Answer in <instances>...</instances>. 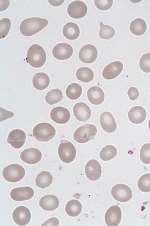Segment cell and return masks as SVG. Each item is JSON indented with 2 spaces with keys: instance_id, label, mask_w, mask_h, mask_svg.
Returning <instances> with one entry per match:
<instances>
[{
  "instance_id": "cell-1",
  "label": "cell",
  "mask_w": 150,
  "mask_h": 226,
  "mask_svg": "<svg viewBox=\"0 0 150 226\" xmlns=\"http://www.w3.org/2000/svg\"><path fill=\"white\" fill-rule=\"evenodd\" d=\"M46 19L40 17H31L25 19L21 23L20 30L26 36H32L40 31L48 24Z\"/></svg>"
},
{
  "instance_id": "cell-2",
  "label": "cell",
  "mask_w": 150,
  "mask_h": 226,
  "mask_svg": "<svg viewBox=\"0 0 150 226\" xmlns=\"http://www.w3.org/2000/svg\"><path fill=\"white\" fill-rule=\"evenodd\" d=\"M27 62L35 68L41 67L45 64L46 55L43 48L37 44H34L29 48L26 59Z\"/></svg>"
},
{
  "instance_id": "cell-3",
  "label": "cell",
  "mask_w": 150,
  "mask_h": 226,
  "mask_svg": "<svg viewBox=\"0 0 150 226\" xmlns=\"http://www.w3.org/2000/svg\"><path fill=\"white\" fill-rule=\"evenodd\" d=\"M54 128L50 124L46 122L39 123L35 126L33 131V135L38 140L43 142L49 141L56 134Z\"/></svg>"
},
{
  "instance_id": "cell-4",
  "label": "cell",
  "mask_w": 150,
  "mask_h": 226,
  "mask_svg": "<svg viewBox=\"0 0 150 226\" xmlns=\"http://www.w3.org/2000/svg\"><path fill=\"white\" fill-rule=\"evenodd\" d=\"M25 171L24 168L18 164H12L6 166L3 169L2 174L7 181L11 182H16L24 177Z\"/></svg>"
},
{
  "instance_id": "cell-5",
  "label": "cell",
  "mask_w": 150,
  "mask_h": 226,
  "mask_svg": "<svg viewBox=\"0 0 150 226\" xmlns=\"http://www.w3.org/2000/svg\"><path fill=\"white\" fill-rule=\"evenodd\" d=\"M97 132V128L94 125L86 124L76 129L74 134V138L79 143H86L93 138Z\"/></svg>"
},
{
  "instance_id": "cell-6",
  "label": "cell",
  "mask_w": 150,
  "mask_h": 226,
  "mask_svg": "<svg viewBox=\"0 0 150 226\" xmlns=\"http://www.w3.org/2000/svg\"><path fill=\"white\" fill-rule=\"evenodd\" d=\"M58 152L60 159L65 163H69L74 159L76 155V150L73 144L65 140L60 141Z\"/></svg>"
},
{
  "instance_id": "cell-7",
  "label": "cell",
  "mask_w": 150,
  "mask_h": 226,
  "mask_svg": "<svg viewBox=\"0 0 150 226\" xmlns=\"http://www.w3.org/2000/svg\"><path fill=\"white\" fill-rule=\"evenodd\" d=\"M111 192L113 198L120 202H127L132 196L131 189L125 184H118L114 185L112 189Z\"/></svg>"
},
{
  "instance_id": "cell-8",
  "label": "cell",
  "mask_w": 150,
  "mask_h": 226,
  "mask_svg": "<svg viewBox=\"0 0 150 226\" xmlns=\"http://www.w3.org/2000/svg\"><path fill=\"white\" fill-rule=\"evenodd\" d=\"M86 4L81 1H75L70 3L67 8L69 15L74 19H78L83 17L87 12Z\"/></svg>"
},
{
  "instance_id": "cell-9",
  "label": "cell",
  "mask_w": 150,
  "mask_h": 226,
  "mask_svg": "<svg viewBox=\"0 0 150 226\" xmlns=\"http://www.w3.org/2000/svg\"><path fill=\"white\" fill-rule=\"evenodd\" d=\"M31 213L29 209L24 206H20L15 209L12 217L14 222L20 226L28 224L31 218Z\"/></svg>"
},
{
  "instance_id": "cell-10",
  "label": "cell",
  "mask_w": 150,
  "mask_h": 226,
  "mask_svg": "<svg viewBox=\"0 0 150 226\" xmlns=\"http://www.w3.org/2000/svg\"><path fill=\"white\" fill-rule=\"evenodd\" d=\"M98 55V51L96 47L91 44H87L80 49L79 54V58L82 62L91 63L95 61Z\"/></svg>"
},
{
  "instance_id": "cell-11",
  "label": "cell",
  "mask_w": 150,
  "mask_h": 226,
  "mask_svg": "<svg viewBox=\"0 0 150 226\" xmlns=\"http://www.w3.org/2000/svg\"><path fill=\"white\" fill-rule=\"evenodd\" d=\"M122 217V211L118 206L110 207L106 212L105 221L108 226H117L120 224Z\"/></svg>"
},
{
  "instance_id": "cell-12",
  "label": "cell",
  "mask_w": 150,
  "mask_h": 226,
  "mask_svg": "<svg viewBox=\"0 0 150 226\" xmlns=\"http://www.w3.org/2000/svg\"><path fill=\"white\" fill-rule=\"evenodd\" d=\"M73 49L70 44L64 43L58 44L53 48L52 53L56 59L64 60L69 59L72 55Z\"/></svg>"
},
{
  "instance_id": "cell-13",
  "label": "cell",
  "mask_w": 150,
  "mask_h": 226,
  "mask_svg": "<svg viewBox=\"0 0 150 226\" xmlns=\"http://www.w3.org/2000/svg\"><path fill=\"white\" fill-rule=\"evenodd\" d=\"M34 194V191L29 187L15 188L11 190L10 197L14 200L21 201L29 200L31 198Z\"/></svg>"
},
{
  "instance_id": "cell-14",
  "label": "cell",
  "mask_w": 150,
  "mask_h": 226,
  "mask_svg": "<svg viewBox=\"0 0 150 226\" xmlns=\"http://www.w3.org/2000/svg\"><path fill=\"white\" fill-rule=\"evenodd\" d=\"M26 137V134L23 131L16 129L10 132L7 141L13 148L19 149L24 144Z\"/></svg>"
},
{
  "instance_id": "cell-15",
  "label": "cell",
  "mask_w": 150,
  "mask_h": 226,
  "mask_svg": "<svg viewBox=\"0 0 150 226\" xmlns=\"http://www.w3.org/2000/svg\"><path fill=\"white\" fill-rule=\"evenodd\" d=\"M85 173L87 177L91 180L95 181L99 179L102 173L99 162L95 159L89 160L86 164Z\"/></svg>"
},
{
  "instance_id": "cell-16",
  "label": "cell",
  "mask_w": 150,
  "mask_h": 226,
  "mask_svg": "<svg viewBox=\"0 0 150 226\" xmlns=\"http://www.w3.org/2000/svg\"><path fill=\"white\" fill-rule=\"evenodd\" d=\"M123 68V64L120 61L111 62L103 69L102 72L103 76L105 79L108 80L114 79L119 75L122 71Z\"/></svg>"
},
{
  "instance_id": "cell-17",
  "label": "cell",
  "mask_w": 150,
  "mask_h": 226,
  "mask_svg": "<svg viewBox=\"0 0 150 226\" xmlns=\"http://www.w3.org/2000/svg\"><path fill=\"white\" fill-rule=\"evenodd\" d=\"M42 154L41 151L35 148H30L23 151L20 155L21 160L30 164H35L41 160Z\"/></svg>"
},
{
  "instance_id": "cell-18",
  "label": "cell",
  "mask_w": 150,
  "mask_h": 226,
  "mask_svg": "<svg viewBox=\"0 0 150 226\" xmlns=\"http://www.w3.org/2000/svg\"><path fill=\"white\" fill-rule=\"evenodd\" d=\"M51 119L57 123L64 124L69 120L70 114L67 108L61 106L54 108L51 110L50 114Z\"/></svg>"
},
{
  "instance_id": "cell-19",
  "label": "cell",
  "mask_w": 150,
  "mask_h": 226,
  "mask_svg": "<svg viewBox=\"0 0 150 226\" xmlns=\"http://www.w3.org/2000/svg\"><path fill=\"white\" fill-rule=\"evenodd\" d=\"M73 110L76 118L80 121H86L90 118L91 116V109L84 103H76L73 107Z\"/></svg>"
},
{
  "instance_id": "cell-20",
  "label": "cell",
  "mask_w": 150,
  "mask_h": 226,
  "mask_svg": "<svg viewBox=\"0 0 150 226\" xmlns=\"http://www.w3.org/2000/svg\"><path fill=\"white\" fill-rule=\"evenodd\" d=\"M101 127L106 132L111 133L114 132L117 128V124L113 115L109 112L103 113L100 117Z\"/></svg>"
},
{
  "instance_id": "cell-21",
  "label": "cell",
  "mask_w": 150,
  "mask_h": 226,
  "mask_svg": "<svg viewBox=\"0 0 150 226\" xmlns=\"http://www.w3.org/2000/svg\"><path fill=\"white\" fill-rule=\"evenodd\" d=\"M146 113L145 109L139 106L133 107L128 113L129 120L132 123L139 124L142 123L145 120Z\"/></svg>"
},
{
  "instance_id": "cell-22",
  "label": "cell",
  "mask_w": 150,
  "mask_h": 226,
  "mask_svg": "<svg viewBox=\"0 0 150 226\" xmlns=\"http://www.w3.org/2000/svg\"><path fill=\"white\" fill-rule=\"evenodd\" d=\"M59 204L58 197L53 194H47L42 197L39 201V205L43 209L53 211L58 208Z\"/></svg>"
},
{
  "instance_id": "cell-23",
  "label": "cell",
  "mask_w": 150,
  "mask_h": 226,
  "mask_svg": "<svg viewBox=\"0 0 150 226\" xmlns=\"http://www.w3.org/2000/svg\"><path fill=\"white\" fill-rule=\"evenodd\" d=\"M87 95L89 101L94 105H99L104 101V93L102 90L97 86H93L87 92Z\"/></svg>"
},
{
  "instance_id": "cell-24",
  "label": "cell",
  "mask_w": 150,
  "mask_h": 226,
  "mask_svg": "<svg viewBox=\"0 0 150 226\" xmlns=\"http://www.w3.org/2000/svg\"><path fill=\"white\" fill-rule=\"evenodd\" d=\"M50 82L49 77L43 72L38 73L34 75L33 78V84L37 90H42L48 86Z\"/></svg>"
},
{
  "instance_id": "cell-25",
  "label": "cell",
  "mask_w": 150,
  "mask_h": 226,
  "mask_svg": "<svg viewBox=\"0 0 150 226\" xmlns=\"http://www.w3.org/2000/svg\"><path fill=\"white\" fill-rule=\"evenodd\" d=\"M63 33L64 37L67 39L74 40L79 37L80 34V30L76 24L69 22L64 26Z\"/></svg>"
},
{
  "instance_id": "cell-26",
  "label": "cell",
  "mask_w": 150,
  "mask_h": 226,
  "mask_svg": "<svg viewBox=\"0 0 150 226\" xmlns=\"http://www.w3.org/2000/svg\"><path fill=\"white\" fill-rule=\"evenodd\" d=\"M53 181V176L49 171H43L38 174L35 179L37 186L42 188L49 187Z\"/></svg>"
},
{
  "instance_id": "cell-27",
  "label": "cell",
  "mask_w": 150,
  "mask_h": 226,
  "mask_svg": "<svg viewBox=\"0 0 150 226\" xmlns=\"http://www.w3.org/2000/svg\"><path fill=\"white\" fill-rule=\"evenodd\" d=\"M147 28L145 22L140 18H137L132 21L130 25L129 29L134 34L140 36L143 34Z\"/></svg>"
},
{
  "instance_id": "cell-28",
  "label": "cell",
  "mask_w": 150,
  "mask_h": 226,
  "mask_svg": "<svg viewBox=\"0 0 150 226\" xmlns=\"http://www.w3.org/2000/svg\"><path fill=\"white\" fill-rule=\"evenodd\" d=\"M82 205L78 200L72 199L69 201L65 207V211L69 216L75 217L78 216L81 212Z\"/></svg>"
},
{
  "instance_id": "cell-29",
  "label": "cell",
  "mask_w": 150,
  "mask_h": 226,
  "mask_svg": "<svg viewBox=\"0 0 150 226\" xmlns=\"http://www.w3.org/2000/svg\"><path fill=\"white\" fill-rule=\"evenodd\" d=\"M76 75L79 80L84 83H88L91 81L94 77L93 71L87 67L79 68L76 72Z\"/></svg>"
},
{
  "instance_id": "cell-30",
  "label": "cell",
  "mask_w": 150,
  "mask_h": 226,
  "mask_svg": "<svg viewBox=\"0 0 150 226\" xmlns=\"http://www.w3.org/2000/svg\"><path fill=\"white\" fill-rule=\"evenodd\" d=\"M82 88L79 84L74 83L69 85L67 88L66 93L67 97L71 100H76L81 95Z\"/></svg>"
},
{
  "instance_id": "cell-31",
  "label": "cell",
  "mask_w": 150,
  "mask_h": 226,
  "mask_svg": "<svg viewBox=\"0 0 150 226\" xmlns=\"http://www.w3.org/2000/svg\"><path fill=\"white\" fill-rule=\"evenodd\" d=\"M117 149L112 145H107L100 151L99 155L100 159L104 161H108L112 159L117 155Z\"/></svg>"
},
{
  "instance_id": "cell-32",
  "label": "cell",
  "mask_w": 150,
  "mask_h": 226,
  "mask_svg": "<svg viewBox=\"0 0 150 226\" xmlns=\"http://www.w3.org/2000/svg\"><path fill=\"white\" fill-rule=\"evenodd\" d=\"M63 96L62 91L58 89H52L48 92L45 97L47 103L53 105L60 101Z\"/></svg>"
},
{
  "instance_id": "cell-33",
  "label": "cell",
  "mask_w": 150,
  "mask_h": 226,
  "mask_svg": "<svg viewBox=\"0 0 150 226\" xmlns=\"http://www.w3.org/2000/svg\"><path fill=\"white\" fill-rule=\"evenodd\" d=\"M100 29L99 34L102 39H109L113 37L115 34V30L112 27L108 25H104L100 22Z\"/></svg>"
},
{
  "instance_id": "cell-34",
  "label": "cell",
  "mask_w": 150,
  "mask_h": 226,
  "mask_svg": "<svg viewBox=\"0 0 150 226\" xmlns=\"http://www.w3.org/2000/svg\"><path fill=\"white\" fill-rule=\"evenodd\" d=\"M138 186L143 192H150V173L145 174L140 177L138 182Z\"/></svg>"
},
{
  "instance_id": "cell-35",
  "label": "cell",
  "mask_w": 150,
  "mask_h": 226,
  "mask_svg": "<svg viewBox=\"0 0 150 226\" xmlns=\"http://www.w3.org/2000/svg\"><path fill=\"white\" fill-rule=\"evenodd\" d=\"M11 27V22L7 18H4L0 21V38H4L8 34Z\"/></svg>"
},
{
  "instance_id": "cell-36",
  "label": "cell",
  "mask_w": 150,
  "mask_h": 226,
  "mask_svg": "<svg viewBox=\"0 0 150 226\" xmlns=\"http://www.w3.org/2000/svg\"><path fill=\"white\" fill-rule=\"evenodd\" d=\"M140 156L143 163L146 164H150V143H146L142 146Z\"/></svg>"
},
{
  "instance_id": "cell-37",
  "label": "cell",
  "mask_w": 150,
  "mask_h": 226,
  "mask_svg": "<svg viewBox=\"0 0 150 226\" xmlns=\"http://www.w3.org/2000/svg\"><path fill=\"white\" fill-rule=\"evenodd\" d=\"M140 68L144 72H150V53L143 55L139 61Z\"/></svg>"
},
{
  "instance_id": "cell-38",
  "label": "cell",
  "mask_w": 150,
  "mask_h": 226,
  "mask_svg": "<svg viewBox=\"0 0 150 226\" xmlns=\"http://www.w3.org/2000/svg\"><path fill=\"white\" fill-rule=\"evenodd\" d=\"M113 2L112 0H97L94 1V4L98 9L105 10L111 8Z\"/></svg>"
},
{
  "instance_id": "cell-39",
  "label": "cell",
  "mask_w": 150,
  "mask_h": 226,
  "mask_svg": "<svg viewBox=\"0 0 150 226\" xmlns=\"http://www.w3.org/2000/svg\"><path fill=\"white\" fill-rule=\"evenodd\" d=\"M127 94L130 99L132 100L137 99L139 95L138 89L135 87H130L128 89Z\"/></svg>"
},
{
  "instance_id": "cell-40",
  "label": "cell",
  "mask_w": 150,
  "mask_h": 226,
  "mask_svg": "<svg viewBox=\"0 0 150 226\" xmlns=\"http://www.w3.org/2000/svg\"><path fill=\"white\" fill-rule=\"evenodd\" d=\"M59 223V221L57 218L52 217L46 221L41 226H58Z\"/></svg>"
},
{
  "instance_id": "cell-41",
  "label": "cell",
  "mask_w": 150,
  "mask_h": 226,
  "mask_svg": "<svg viewBox=\"0 0 150 226\" xmlns=\"http://www.w3.org/2000/svg\"><path fill=\"white\" fill-rule=\"evenodd\" d=\"M148 126L150 132V118Z\"/></svg>"
}]
</instances>
